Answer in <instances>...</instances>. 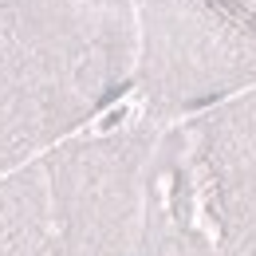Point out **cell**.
<instances>
[{
    "instance_id": "1",
    "label": "cell",
    "mask_w": 256,
    "mask_h": 256,
    "mask_svg": "<svg viewBox=\"0 0 256 256\" xmlns=\"http://www.w3.org/2000/svg\"><path fill=\"white\" fill-rule=\"evenodd\" d=\"M134 0H0V178L134 87Z\"/></svg>"
},
{
    "instance_id": "2",
    "label": "cell",
    "mask_w": 256,
    "mask_h": 256,
    "mask_svg": "<svg viewBox=\"0 0 256 256\" xmlns=\"http://www.w3.org/2000/svg\"><path fill=\"white\" fill-rule=\"evenodd\" d=\"M142 256H256V83L162 122Z\"/></svg>"
},
{
    "instance_id": "3",
    "label": "cell",
    "mask_w": 256,
    "mask_h": 256,
    "mask_svg": "<svg viewBox=\"0 0 256 256\" xmlns=\"http://www.w3.org/2000/svg\"><path fill=\"white\" fill-rule=\"evenodd\" d=\"M134 91L174 122L256 83V0H134Z\"/></svg>"
}]
</instances>
